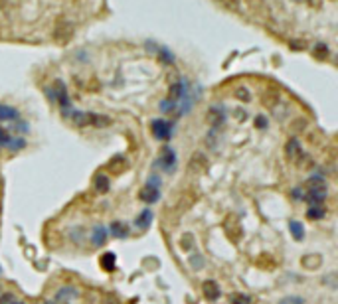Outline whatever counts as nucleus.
<instances>
[{
	"label": "nucleus",
	"instance_id": "1",
	"mask_svg": "<svg viewBox=\"0 0 338 304\" xmlns=\"http://www.w3.org/2000/svg\"><path fill=\"white\" fill-rule=\"evenodd\" d=\"M67 115L72 117V121H74L75 125H79V127H89V125H93V127H109L111 125V119L109 117H105V115H95V113H83V111H67Z\"/></svg>",
	"mask_w": 338,
	"mask_h": 304
},
{
	"label": "nucleus",
	"instance_id": "2",
	"mask_svg": "<svg viewBox=\"0 0 338 304\" xmlns=\"http://www.w3.org/2000/svg\"><path fill=\"white\" fill-rule=\"evenodd\" d=\"M285 152H287L289 160H291L295 166H299V168H303L305 162H311V160H309V156H307V152L303 150V146H300V142L297 139L289 140L287 146H285Z\"/></svg>",
	"mask_w": 338,
	"mask_h": 304
},
{
	"label": "nucleus",
	"instance_id": "3",
	"mask_svg": "<svg viewBox=\"0 0 338 304\" xmlns=\"http://www.w3.org/2000/svg\"><path fill=\"white\" fill-rule=\"evenodd\" d=\"M224 229H225V235L227 239L232 243H239V239L243 237V227L239 223V219L236 216H227L224 221Z\"/></svg>",
	"mask_w": 338,
	"mask_h": 304
},
{
	"label": "nucleus",
	"instance_id": "4",
	"mask_svg": "<svg viewBox=\"0 0 338 304\" xmlns=\"http://www.w3.org/2000/svg\"><path fill=\"white\" fill-rule=\"evenodd\" d=\"M152 135L158 140H168L172 137V130H174V123L172 121H164V119H154L152 121Z\"/></svg>",
	"mask_w": 338,
	"mask_h": 304
},
{
	"label": "nucleus",
	"instance_id": "5",
	"mask_svg": "<svg viewBox=\"0 0 338 304\" xmlns=\"http://www.w3.org/2000/svg\"><path fill=\"white\" fill-rule=\"evenodd\" d=\"M154 166H161L164 172H174V168H176V154L172 148H164L163 154H161V158L154 162Z\"/></svg>",
	"mask_w": 338,
	"mask_h": 304
},
{
	"label": "nucleus",
	"instance_id": "6",
	"mask_svg": "<svg viewBox=\"0 0 338 304\" xmlns=\"http://www.w3.org/2000/svg\"><path fill=\"white\" fill-rule=\"evenodd\" d=\"M186 97H188V83L184 79H180V81H176L174 85L170 87V91H168V99L178 105V103L182 101V99H186Z\"/></svg>",
	"mask_w": 338,
	"mask_h": 304
},
{
	"label": "nucleus",
	"instance_id": "7",
	"mask_svg": "<svg viewBox=\"0 0 338 304\" xmlns=\"http://www.w3.org/2000/svg\"><path fill=\"white\" fill-rule=\"evenodd\" d=\"M138 200L145 203H154L161 200V188H156V186H150L147 184L143 190L138 192Z\"/></svg>",
	"mask_w": 338,
	"mask_h": 304
},
{
	"label": "nucleus",
	"instance_id": "8",
	"mask_svg": "<svg viewBox=\"0 0 338 304\" xmlns=\"http://www.w3.org/2000/svg\"><path fill=\"white\" fill-rule=\"evenodd\" d=\"M202 292H204V296L208 298V300H218L220 298V284L216 282V280H206L204 284H202Z\"/></svg>",
	"mask_w": 338,
	"mask_h": 304
},
{
	"label": "nucleus",
	"instance_id": "9",
	"mask_svg": "<svg viewBox=\"0 0 338 304\" xmlns=\"http://www.w3.org/2000/svg\"><path fill=\"white\" fill-rule=\"evenodd\" d=\"M77 296H79L77 289H74V287H63L56 294V302H69V300H75Z\"/></svg>",
	"mask_w": 338,
	"mask_h": 304
},
{
	"label": "nucleus",
	"instance_id": "10",
	"mask_svg": "<svg viewBox=\"0 0 338 304\" xmlns=\"http://www.w3.org/2000/svg\"><path fill=\"white\" fill-rule=\"evenodd\" d=\"M107 235H109V231L103 227V225H97V227L91 231V243H93L95 247H101V245H105Z\"/></svg>",
	"mask_w": 338,
	"mask_h": 304
},
{
	"label": "nucleus",
	"instance_id": "11",
	"mask_svg": "<svg viewBox=\"0 0 338 304\" xmlns=\"http://www.w3.org/2000/svg\"><path fill=\"white\" fill-rule=\"evenodd\" d=\"M0 121H20V113L14 107L0 105Z\"/></svg>",
	"mask_w": 338,
	"mask_h": 304
},
{
	"label": "nucleus",
	"instance_id": "12",
	"mask_svg": "<svg viewBox=\"0 0 338 304\" xmlns=\"http://www.w3.org/2000/svg\"><path fill=\"white\" fill-rule=\"evenodd\" d=\"M99 263L103 271L111 273V271H115V267H117V257H115V253H105L99 259Z\"/></svg>",
	"mask_w": 338,
	"mask_h": 304
},
{
	"label": "nucleus",
	"instance_id": "13",
	"mask_svg": "<svg viewBox=\"0 0 338 304\" xmlns=\"http://www.w3.org/2000/svg\"><path fill=\"white\" fill-rule=\"evenodd\" d=\"M150 223H152V212H150V210L140 212V216L135 219V225H137L138 229H149Z\"/></svg>",
	"mask_w": 338,
	"mask_h": 304
},
{
	"label": "nucleus",
	"instance_id": "14",
	"mask_svg": "<svg viewBox=\"0 0 338 304\" xmlns=\"http://www.w3.org/2000/svg\"><path fill=\"white\" fill-rule=\"evenodd\" d=\"M111 233L115 237H119V239H125V237H129V227H127L123 221H113Z\"/></svg>",
	"mask_w": 338,
	"mask_h": 304
},
{
	"label": "nucleus",
	"instance_id": "15",
	"mask_svg": "<svg viewBox=\"0 0 338 304\" xmlns=\"http://www.w3.org/2000/svg\"><path fill=\"white\" fill-rule=\"evenodd\" d=\"M289 229H291L293 237H295L297 241L305 239V227H303V223H300V221H297V219H291V221H289Z\"/></svg>",
	"mask_w": 338,
	"mask_h": 304
},
{
	"label": "nucleus",
	"instance_id": "16",
	"mask_svg": "<svg viewBox=\"0 0 338 304\" xmlns=\"http://www.w3.org/2000/svg\"><path fill=\"white\" fill-rule=\"evenodd\" d=\"M277 101H279V93H277L275 89L265 91V95H263V105L265 107H275Z\"/></svg>",
	"mask_w": 338,
	"mask_h": 304
},
{
	"label": "nucleus",
	"instance_id": "17",
	"mask_svg": "<svg viewBox=\"0 0 338 304\" xmlns=\"http://www.w3.org/2000/svg\"><path fill=\"white\" fill-rule=\"evenodd\" d=\"M210 119H214V125H216V127L222 125L225 119L224 109H222V107H212V109H210Z\"/></svg>",
	"mask_w": 338,
	"mask_h": 304
},
{
	"label": "nucleus",
	"instance_id": "18",
	"mask_svg": "<svg viewBox=\"0 0 338 304\" xmlns=\"http://www.w3.org/2000/svg\"><path fill=\"white\" fill-rule=\"evenodd\" d=\"M95 190L101 192V194L109 192V178L105 176V174H99V176L95 178Z\"/></svg>",
	"mask_w": 338,
	"mask_h": 304
},
{
	"label": "nucleus",
	"instance_id": "19",
	"mask_svg": "<svg viewBox=\"0 0 338 304\" xmlns=\"http://www.w3.org/2000/svg\"><path fill=\"white\" fill-rule=\"evenodd\" d=\"M229 302L232 304H251L250 294H241V292H234L229 296Z\"/></svg>",
	"mask_w": 338,
	"mask_h": 304
},
{
	"label": "nucleus",
	"instance_id": "20",
	"mask_svg": "<svg viewBox=\"0 0 338 304\" xmlns=\"http://www.w3.org/2000/svg\"><path fill=\"white\" fill-rule=\"evenodd\" d=\"M307 216L311 217V219H321V217H325V207H309V214Z\"/></svg>",
	"mask_w": 338,
	"mask_h": 304
},
{
	"label": "nucleus",
	"instance_id": "21",
	"mask_svg": "<svg viewBox=\"0 0 338 304\" xmlns=\"http://www.w3.org/2000/svg\"><path fill=\"white\" fill-rule=\"evenodd\" d=\"M236 97H238L239 101H250V99H251L250 89H247V87H239L238 91H236Z\"/></svg>",
	"mask_w": 338,
	"mask_h": 304
},
{
	"label": "nucleus",
	"instance_id": "22",
	"mask_svg": "<svg viewBox=\"0 0 338 304\" xmlns=\"http://www.w3.org/2000/svg\"><path fill=\"white\" fill-rule=\"evenodd\" d=\"M279 304H305V300L300 296H285L279 300Z\"/></svg>",
	"mask_w": 338,
	"mask_h": 304
},
{
	"label": "nucleus",
	"instance_id": "23",
	"mask_svg": "<svg viewBox=\"0 0 338 304\" xmlns=\"http://www.w3.org/2000/svg\"><path fill=\"white\" fill-rule=\"evenodd\" d=\"M220 2L224 4L225 8H229V10H238V8H239L238 0H220Z\"/></svg>",
	"mask_w": 338,
	"mask_h": 304
},
{
	"label": "nucleus",
	"instance_id": "24",
	"mask_svg": "<svg viewBox=\"0 0 338 304\" xmlns=\"http://www.w3.org/2000/svg\"><path fill=\"white\" fill-rule=\"evenodd\" d=\"M10 140H12V137H8V135L0 128V144H2V146H8V142H10Z\"/></svg>",
	"mask_w": 338,
	"mask_h": 304
},
{
	"label": "nucleus",
	"instance_id": "25",
	"mask_svg": "<svg viewBox=\"0 0 338 304\" xmlns=\"http://www.w3.org/2000/svg\"><path fill=\"white\" fill-rule=\"evenodd\" d=\"M255 127H257V128H267V119H265L263 115L255 119Z\"/></svg>",
	"mask_w": 338,
	"mask_h": 304
},
{
	"label": "nucleus",
	"instance_id": "26",
	"mask_svg": "<svg viewBox=\"0 0 338 304\" xmlns=\"http://www.w3.org/2000/svg\"><path fill=\"white\" fill-rule=\"evenodd\" d=\"M12 302H14L12 294H8V292H6V294H2V296H0V304H12Z\"/></svg>",
	"mask_w": 338,
	"mask_h": 304
},
{
	"label": "nucleus",
	"instance_id": "27",
	"mask_svg": "<svg viewBox=\"0 0 338 304\" xmlns=\"http://www.w3.org/2000/svg\"><path fill=\"white\" fill-rule=\"evenodd\" d=\"M190 243H192V237H190V235H184V237H182V249H190Z\"/></svg>",
	"mask_w": 338,
	"mask_h": 304
},
{
	"label": "nucleus",
	"instance_id": "28",
	"mask_svg": "<svg viewBox=\"0 0 338 304\" xmlns=\"http://www.w3.org/2000/svg\"><path fill=\"white\" fill-rule=\"evenodd\" d=\"M293 196H295V198H297L299 202H300V198H303V194H300V190H293Z\"/></svg>",
	"mask_w": 338,
	"mask_h": 304
},
{
	"label": "nucleus",
	"instance_id": "29",
	"mask_svg": "<svg viewBox=\"0 0 338 304\" xmlns=\"http://www.w3.org/2000/svg\"><path fill=\"white\" fill-rule=\"evenodd\" d=\"M12 304H24V302H16V300H14V302H12Z\"/></svg>",
	"mask_w": 338,
	"mask_h": 304
}]
</instances>
